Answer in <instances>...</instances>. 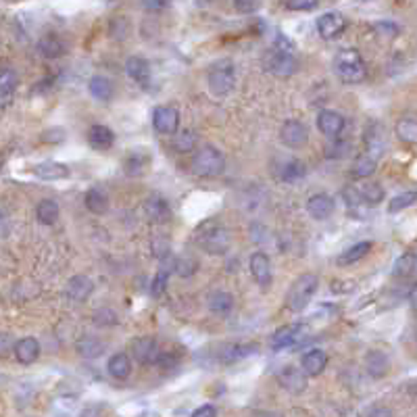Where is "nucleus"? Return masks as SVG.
<instances>
[{"instance_id": "obj_1", "label": "nucleus", "mask_w": 417, "mask_h": 417, "mask_svg": "<svg viewBox=\"0 0 417 417\" xmlns=\"http://www.w3.org/2000/svg\"><path fill=\"white\" fill-rule=\"evenodd\" d=\"M334 71L345 84H361L365 79V61L355 48H342L334 57Z\"/></svg>"}, {"instance_id": "obj_2", "label": "nucleus", "mask_w": 417, "mask_h": 417, "mask_svg": "<svg viewBox=\"0 0 417 417\" xmlns=\"http://www.w3.org/2000/svg\"><path fill=\"white\" fill-rule=\"evenodd\" d=\"M318 286H320V280H318L316 273H300V275L292 282V286H290V290H288V294H286V304H288V309H292V311H302V309L311 302V298L316 296Z\"/></svg>"}, {"instance_id": "obj_3", "label": "nucleus", "mask_w": 417, "mask_h": 417, "mask_svg": "<svg viewBox=\"0 0 417 417\" xmlns=\"http://www.w3.org/2000/svg\"><path fill=\"white\" fill-rule=\"evenodd\" d=\"M206 81H208V90H211L215 96H228L236 81L234 63L230 59H222V61L213 63L206 73Z\"/></svg>"}, {"instance_id": "obj_4", "label": "nucleus", "mask_w": 417, "mask_h": 417, "mask_svg": "<svg viewBox=\"0 0 417 417\" xmlns=\"http://www.w3.org/2000/svg\"><path fill=\"white\" fill-rule=\"evenodd\" d=\"M226 169V159L215 146H204L192 161V171L198 177H217Z\"/></svg>"}, {"instance_id": "obj_5", "label": "nucleus", "mask_w": 417, "mask_h": 417, "mask_svg": "<svg viewBox=\"0 0 417 417\" xmlns=\"http://www.w3.org/2000/svg\"><path fill=\"white\" fill-rule=\"evenodd\" d=\"M198 244L211 255H224L230 249V234L220 224H204L198 230Z\"/></svg>"}, {"instance_id": "obj_6", "label": "nucleus", "mask_w": 417, "mask_h": 417, "mask_svg": "<svg viewBox=\"0 0 417 417\" xmlns=\"http://www.w3.org/2000/svg\"><path fill=\"white\" fill-rule=\"evenodd\" d=\"M265 67H267V71H271L278 77H288L296 71L298 61L294 59L290 48H273L265 57Z\"/></svg>"}, {"instance_id": "obj_7", "label": "nucleus", "mask_w": 417, "mask_h": 417, "mask_svg": "<svg viewBox=\"0 0 417 417\" xmlns=\"http://www.w3.org/2000/svg\"><path fill=\"white\" fill-rule=\"evenodd\" d=\"M153 128L159 134H177L180 130V113L175 107H169V104H159V107L153 111Z\"/></svg>"}, {"instance_id": "obj_8", "label": "nucleus", "mask_w": 417, "mask_h": 417, "mask_svg": "<svg viewBox=\"0 0 417 417\" xmlns=\"http://www.w3.org/2000/svg\"><path fill=\"white\" fill-rule=\"evenodd\" d=\"M132 355L138 363L142 365H153V363H159V357H161V349L157 345L155 338H136L132 342Z\"/></svg>"}, {"instance_id": "obj_9", "label": "nucleus", "mask_w": 417, "mask_h": 417, "mask_svg": "<svg viewBox=\"0 0 417 417\" xmlns=\"http://www.w3.org/2000/svg\"><path fill=\"white\" fill-rule=\"evenodd\" d=\"M280 138L282 142L288 146V148H300L307 144L309 140V132H307V126L302 122H296V119H288L282 130H280Z\"/></svg>"}, {"instance_id": "obj_10", "label": "nucleus", "mask_w": 417, "mask_h": 417, "mask_svg": "<svg viewBox=\"0 0 417 417\" xmlns=\"http://www.w3.org/2000/svg\"><path fill=\"white\" fill-rule=\"evenodd\" d=\"M345 28H347V19L342 13H336V11H330L318 19V32L324 40H332V38L340 36L345 32Z\"/></svg>"}, {"instance_id": "obj_11", "label": "nucleus", "mask_w": 417, "mask_h": 417, "mask_svg": "<svg viewBox=\"0 0 417 417\" xmlns=\"http://www.w3.org/2000/svg\"><path fill=\"white\" fill-rule=\"evenodd\" d=\"M307 211H309V215L313 220L324 222V220H328L334 213V198L330 194H324V192L313 194L307 200Z\"/></svg>"}, {"instance_id": "obj_12", "label": "nucleus", "mask_w": 417, "mask_h": 417, "mask_svg": "<svg viewBox=\"0 0 417 417\" xmlns=\"http://www.w3.org/2000/svg\"><path fill=\"white\" fill-rule=\"evenodd\" d=\"M92 292H94V282H92L88 275H81V273L73 275V278L67 282V286H65V296H67L69 300H73V302H84V300H88Z\"/></svg>"}, {"instance_id": "obj_13", "label": "nucleus", "mask_w": 417, "mask_h": 417, "mask_svg": "<svg viewBox=\"0 0 417 417\" xmlns=\"http://www.w3.org/2000/svg\"><path fill=\"white\" fill-rule=\"evenodd\" d=\"M304 334V326L302 324H288L280 330L273 332L271 336V349L273 351H280V349H286V347H292L300 340V336Z\"/></svg>"}, {"instance_id": "obj_14", "label": "nucleus", "mask_w": 417, "mask_h": 417, "mask_svg": "<svg viewBox=\"0 0 417 417\" xmlns=\"http://www.w3.org/2000/svg\"><path fill=\"white\" fill-rule=\"evenodd\" d=\"M278 382H280V386L286 388L288 392L298 394V392H302V390L307 388V374H304L302 369L294 367V365H288V367H284V369L280 371Z\"/></svg>"}, {"instance_id": "obj_15", "label": "nucleus", "mask_w": 417, "mask_h": 417, "mask_svg": "<svg viewBox=\"0 0 417 417\" xmlns=\"http://www.w3.org/2000/svg\"><path fill=\"white\" fill-rule=\"evenodd\" d=\"M144 213H146V220L153 224H167L171 220V206L165 198L151 196L144 202Z\"/></svg>"}, {"instance_id": "obj_16", "label": "nucleus", "mask_w": 417, "mask_h": 417, "mask_svg": "<svg viewBox=\"0 0 417 417\" xmlns=\"http://www.w3.org/2000/svg\"><path fill=\"white\" fill-rule=\"evenodd\" d=\"M249 265H251V273H253V278H255V282L259 286H269L271 284V261H269V257L265 253H261V251L253 253Z\"/></svg>"}, {"instance_id": "obj_17", "label": "nucleus", "mask_w": 417, "mask_h": 417, "mask_svg": "<svg viewBox=\"0 0 417 417\" xmlns=\"http://www.w3.org/2000/svg\"><path fill=\"white\" fill-rule=\"evenodd\" d=\"M126 71L128 75L142 88L151 86V63L142 57H130L126 61Z\"/></svg>"}, {"instance_id": "obj_18", "label": "nucleus", "mask_w": 417, "mask_h": 417, "mask_svg": "<svg viewBox=\"0 0 417 417\" xmlns=\"http://www.w3.org/2000/svg\"><path fill=\"white\" fill-rule=\"evenodd\" d=\"M318 128L324 136H330V138H338L340 132L345 130V117L336 111H322L318 115Z\"/></svg>"}, {"instance_id": "obj_19", "label": "nucleus", "mask_w": 417, "mask_h": 417, "mask_svg": "<svg viewBox=\"0 0 417 417\" xmlns=\"http://www.w3.org/2000/svg\"><path fill=\"white\" fill-rule=\"evenodd\" d=\"M365 371L371 378H376V380L384 378L390 371V359H388V355L382 353V351H378V349L369 351L365 355Z\"/></svg>"}, {"instance_id": "obj_20", "label": "nucleus", "mask_w": 417, "mask_h": 417, "mask_svg": "<svg viewBox=\"0 0 417 417\" xmlns=\"http://www.w3.org/2000/svg\"><path fill=\"white\" fill-rule=\"evenodd\" d=\"M88 144L94 151H109L115 144V134L107 126H92L88 132Z\"/></svg>"}, {"instance_id": "obj_21", "label": "nucleus", "mask_w": 417, "mask_h": 417, "mask_svg": "<svg viewBox=\"0 0 417 417\" xmlns=\"http://www.w3.org/2000/svg\"><path fill=\"white\" fill-rule=\"evenodd\" d=\"M148 165H151V153H146L142 146H138V148H134L128 157H126V161H124V167H126V173L128 175H142L146 169H148Z\"/></svg>"}, {"instance_id": "obj_22", "label": "nucleus", "mask_w": 417, "mask_h": 417, "mask_svg": "<svg viewBox=\"0 0 417 417\" xmlns=\"http://www.w3.org/2000/svg\"><path fill=\"white\" fill-rule=\"evenodd\" d=\"M328 365V355L320 349H313L309 353L302 355V361H300V369L307 374V376H320Z\"/></svg>"}, {"instance_id": "obj_23", "label": "nucleus", "mask_w": 417, "mask_h": 417, "mask_svg": "<svg viewBox=\"0 0 417 417\" xmlns=\"http://www.w3.org/2000/svg\"><path fill=\"white\" fill-rule=\"evenodd\" d=\"M40 355V342L32 336L28 338H21L17 345H15V357L21 365H32Z\"/></svg>"}, {"instance_id": "obj_24", "label": "nucleus", "mask_w": 417, "mask_h": 417, "mask_svg": "<svg viewBox=\"0 0 417 417\" xmlns=\"http://www.w3.org/2000/svg\"><path fill=\"white\" fill-rule=\"evenodd\" d=\"M34 175L40 177V180H65L69 175V167L63 165V163H57V161H46V163H38L34 167Z\"/></svg>"}, {"instance_id": "obj_25", "label": "nucleus", "mask_w": 417, "mask_h": 417, "mask_svg": "<svg viewBox=\"0 0 417 417\" xmlns=\"http://www.w3.org/2000/svg\"><path fill=\"white\" fill-rule=\"evenodd\" d=\"M84 202H86L88 211L94 215L107 213V208H109V196L104 194V190H100V188H90L84 196Z\"/></svg>"}, {"instance_id": "obj_26", "label": "nucleus", "mask_w": 417, "mask_h": 417, "mask_svg": "<svg viewBox=\"0 0 417 417\" xmlns=\"http://www.w3.org/2000/svg\"><path fill=\"white\" fill-rule=\"evenodd\" d=\"M17 73L13 69H3L0 71V102H3V107L11 102V98L15 96V90H17Z\"/></svg>"}, {"instance_id": "obj_27", "label": "nucleus", "mask_w": 417, "mask_h": 417, "mask_svg": "<svg viewBox=\"0 0 417 417\" xmlns=\"http://www.w3.org/2000/svg\"><path fill=\"white\" fill-rule=\"evenodd\" d=\"M65 44L55 36V34H48V36H44L40 42H38V52L44 57V59H59V57H63L65 55Z\"/></svg>"}, {"instance_id": "obj_28", "label": "nucleus", "mask_w": 417, "mask_h": 417, "mask_svg": "<svg viewBox=\"0 0 417 417\" xmlns=\"http://www.w3.org/2000/svg\"><path fill=\"white\" fill-rule=\"evenodd\" d=\"M365 144H367V155L369 157H374V159H378L382 153H384V148H386V140H384V128L382 126H378V124H374L371 126V130L367 132V136H365Z\"/></svg>"}, {"instance_id": "obj_29", "label": "nucleus", "mask_w": 417, "mask_h": 417, "mask_svg": "<svg viewBox=\"0 0 417 417\" xmlns=\"http://www.w3.org/2000/svg\"><path fill=\"white\" fill-rule=\"evenodd\" d=\"M36 220L42 226H52L59 220V204L52 198H44L36 206Z\"/></svg>"}, {"instance_id": "obj_30", "label": "nucleus", "mask_w": 417, "mask_h": 417, "mask_svg": "<svg viewBox=\"0 0 417 417\" xmlns=\"http://www.w3.org/2000/svg\"><path fill=\"white\" fill-rule=\"evenodd\" d=\"M88 90H90V94L96 100H102V102L111 100V96H113V84H111V79L102 77V75H94L90 79V84H88Z\"/></svg>"}, {"instance_id": "obj_31", "label": "nucleus", "mask_w": 417, "mask_h": 417, "mask_svg": "<svg viewBox=\"0 0 417 417\" xmlns=\"http://www.w3.org/2000/svg\"><path fill=\"white\" fill-rule=\"evenodd\" d=\"M369 251H371V242H357V244H353L351 249H347L342 255H338L336 263H338L340 267H349V265H353V263L361 261Z\"/></svg>"}, {"instance_id": "obj_32", "label": "nucleus", "mask_w": 417, "mask_h": 417, "mask_svg": "<svg viewBox=\"0 0 417 417\" xmlns=\"http://www.w3.org/2000/svg\"><path fill=\"white\" fill-rule=\"evenodd\" d=\"M111 378L115 380H126L132 371V361L126 353H115L111 359H109V365H107Z\"/></svg>"}, {"instance_id": "obj_33", "label": "nucleus", "mask_w": 417, "mask_h": 417, "mask_svg": "<svg viewBox=\"0 0 417 417\" xmlns=\"http://www.w3.org/2000/svg\"><path fill=\"white\" fill-rule=\"evenodd\" d=\"M232 307H234V296L230 292L220 290L208 298V311L215 313V316H228V313L232 311Z\"/></svg>"}, {"instance_id": "obj_34", "label": "nucleus", "mask_w": 417, "mask_h": 417, "mask_svg": "<svg viewBox=\"0 0 417 417\" xmlns=\"http://www.w3.org/2000/svg\"><path fill=\"white\" fill-rule=\"evenodd\" d=\"M304 175H307V167H304L302 161H296V159L286 161L284 167L280 169V180L286 182V184H296V182H300Z\"/></svg>"}, {"instance_id": "obj_35", "label": "nucleus", "mask_w": 417, "mask_h": 417, "mask_svg": "<svg viewBox=\"0 0 417 417\" xmlns=\"http://www.w3.org/2000/svg\"><path fill=\"white\" fill-rule=\"evenodd\" d=\"M396 138L405 144H417V119L405 117L396 122Z\"/></svg>"}, {"instance_id": "obj_36", "label": "nucleus", "mask_w": 417, "mask_h": 417, "mask_svg": "<svg viewBox=\"0 0 417 417\" xmlns=\"http://www.w3.org/2000/svg\"><path fill=\"white\" fill-rule=\"evenodd\" d=\"M173 148L177 153H190L196 146V134L192 130H182L173 136Z\"/></svg>"}, {"instance_id": "obj_37", "label": "nucleus", "mask_w": 417, "mask_h": 417, "mask_svg": "<svg viewBox=\"0 0 417 417\" xmlns=\"http://www.w3.org/2000/svg\"><path fill=\"white\" fill-rule=\"evenodd\" d=\"M376 165H378V159H374V157H369V155L365 153V155H361V157L355 161V165H353V175H355V177H369V175L376 171Z\"/></svg>"}, {"instance_id": "obj_38", "label": "nucleus", "mask_w": 417, "mask_h": 417, "mask_svg": "<svg viewBox=\"0 0 417 417\" xmlns=\"http://www.w3.org/2000/svg\"><path fill=\"white\" fill-rule=\"evenodd\" d=\"M104 351V345L96 338H84L77 342V353L86 359H94V357H100Z\"/></svg>"}, {"instance_id": "obj_39", "label": "nucleus", "mask_w": 417, "mask_h": 417, "mask_svg": "<svg viewBox=\"0 0 417 417\" xmlns=\"http://www.w3.org/2000/svg\"><path fill=\"white\" fill-rule=\"evenodd\" d=\"M351 148H353L351 142L334 138V140L326 146V157H328V159H347V157L351 155Z\"/></svg>"}, {"instance_id": "obj_40", "label": "nucleus", "mask_w": 417, "mask_h": 417, "mask_svg": "<svg viewBox=\"0 0 417 417\" xmlns=\"http://www.w3.org/2000/svg\"><path fill=\"white\" fill-rule=\"evenodd\" d=\"M417 200V190H409V192H403L398 196H394L388 204V211L390 213H396V211H403V208L411 206L413 202Z\"/></svg>"}, {"instance_id": "obj_41", "label": "nucleus", "mask_w": 417, "mask_h": 417, "mask_svg": "<svg viewBox=\"0 0 417 417\" xmlns=\"http://www.w3.org/2000/svg\"><path fill=\"white\" fill-rule=\"evenodd\" d=\"M359 192H361L363 202H367V204H378L384 198V188L380 184H374V182H369L363 188H359Z\"/></svg>"}, {"instance_id": "obj_42", "label": "nucleus", "mask_w": 417, "mask_h": 417, "mask_svg": "<svg viewBox=\"0 0 417 417\" xmlns=\"http://www.w3.org/2000/svg\"><path fill=\"white\" fill-rule=\"evenodd\" d=\"M251 353H255V345H232V347H228L226 351H224V355H222V359L226 361V363H230V361H236V359H240V357H246V355H251Z\"/></svg>"}, {"instance_id": "obj_43", "label": "nucleus", "mask_w": 417, "mask_h": 417, "mask_svg": "<svg viewBox=\"0 0 417 417\" xmlns=\"http://www.w3.org/2000/svg\"><path fill=\"white\" fill-rule=\"evenodd\" d=\"M415 269H417V257L409 253V255H403L396 261L394 275H411V273H415Z\"/></svg>"}, {"instance_id": "obj_44", "label": "nucleus", "mask_w": 417, "mask_h": 417, "mask_svg": "<svg viewBox=\"0 0 417 417\" xmlns=\"http://www.w3.org/2000/svg\"><path fill=\"white\" fill-rule=\"evenodd\" d=\"M94 324H98V326H113V324H117V313L113 311V309H98L96 313H94Z\"/></svg>"}, {"instance_id": "obj_45", "label": "nucleus", "mask_w": 417, "mask_h": 417, "mask_svg": "<svg viewBox=\"0 0 417 417\" xmlns=\"http://www.w3.org/2000/svg\"><path fill=\"white\" fill-rule=\"evenodd\" d=\"M196 269H198V263H196V259H192V257H182V259L175 261V271H177L182 278H190Z\"/></svg>"}, {"instance_id": "obj_46", "label": "nucleus", "mask_w": 417, "mask_h": 417, "mask_svg": "<svg viewBox=\"0 0 417 417\" xmlns=\"http://www.w3.org/2000/svg\"><path fill=\"white\" fill-rule=\"evenodd\" d=\"M165 290H167V271L161 269V271L155 275L153 284H151V294H153L155 298H161V296L165 294Z\"/></svg>"}, {"instance_id": "obj_47", "label": "nucleus", "mask_w": 417, "mask_h": 417, "mask_svg": "<svg viewBox=\"0 0 417 417\" xmlns=\"http://www.w3.org/2000/svg\"><path fill=\"white\" fill-rule=\"evenodd\" d=\"M190 417H217V409L213 405H202Z\"/></svg>"}, {"instance_id": "obj_48", "label": "nucleus", "mask_w": 417, "mask_h": 417, "mask_svg": "<svg viewBox=\"0 0 417 417\" xmlns=\"http://www.w3.org/2000/svg\"><path fill=\"white\" fill-rule=\"evenodd\" d=\"M288 11H316L318 3H286Z\"/></svg>"}, {"instance_id": "obj_49", "label": "nucleus", "mask_w": 417, "mask_h": 417, "mask_svg": "<svg viewBox=\"0 0 417 417\" xmlns=\"http://www.w3.org/2000/svg\"><path fill=\"white\" fill-rule=\"evenodd\" d=\"M367 417H392V411H390L388 407H382V405H378V407L369 409Z\"/></svg>"}, {"instance_id": "obj_50", "label": "nucleus", "mask_w": 417, "mask_h": 417, "mask_svg": "<svg viewBox=\"0 0 417 417\" xmlns=\"http://www.w3.org/2000/svg\"><path fill=\"white\" fill-rule=\"evenodd\" d=\"M236 9L240 13H255L259 9V3H236Z\"/></svg>"}, {"instance_id": "obj_51", "label": "nucleus", "mask_w": 417, "mask_h": 417, "mask_svg": "<svg viewBox=\"0 0 417 417\" xmlns=\"http://www.w3.org/2000/svg\"><path fill=\"white\" fill-rule=\"evenodd\" d=\"M411 307H413V311L417 313V288H415V292L411 294Z\"/></svg>"}, {"instance_id": "obj_52", "label": "nucleus", "mask_w": 417, "mask_h": 417, "mask_svg": "<svg viewBox=\"0 0 417 417\" xmlns=\"http://www.w3.org/2000/svg\"><path fill=\"white\" fill-rule=\"evenodd\" d=\"M144 7L146 9H161V7H165V3H146Z\"/></svg>"}, {"instance_id": "obj_53", "label": "nucleus", "mask_w": 417, "mask_h": 417, "mask_svg": "<svg viewBox=\"0 0 417 417\" xmlns=\"http://www.w3.org/2000/svg\"><path fill=\"white\" fill-rule=\"evenodd\" d=\"M267 417H280V415H267Z\"/></svg>"}]
</instances>
